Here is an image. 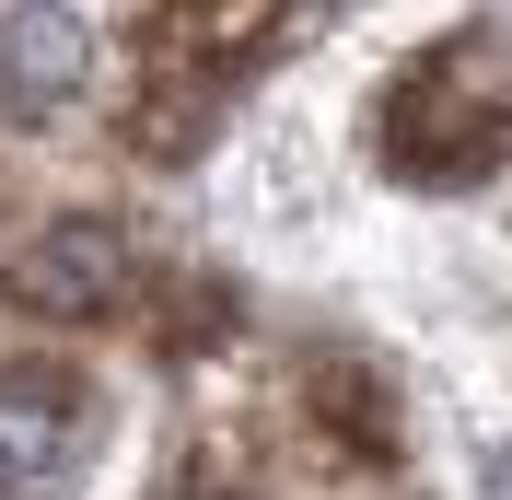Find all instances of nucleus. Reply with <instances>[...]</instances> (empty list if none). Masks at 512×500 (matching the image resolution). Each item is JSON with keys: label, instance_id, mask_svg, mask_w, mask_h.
<instances>
[{"label": "nucleus", "instance_id": "nucleus-1", "mask_svg": "<svg viewBox=\"0 0 512 500\" xmlns=\"http://www.w3.org/2000/svg\"><path fill=\"white\" fill-rule=\"evenodd\" d=\"M443 117V140H419L396 175L408 187H478L489 163H512V47H443V59H419L384 105V128H419Z\"/></svg>", "mask_w": 512, "mask_h": 500}, {"label": "nucleus", "instance_id": "nucleus-2", "mask_svg": "<svg viewBox=\"0 0 512 500\" xmlns=\"http://www.w3.org/2000/svg\"><path fill=\"white\" fill-rule=\"evenodd\" d=\"M128 280H140V256H128V233L105 210H59L35 245H12V268H0V303L35 314V326H94V314L128 303Z\"/></svg>", "mask_w": 512, "mask_h": 500}, {"label": "nucleus", "instance_id": "nucleus-4", "mask_svg": "<svg viewBox=\"0 0 512 500\" xmlns=\"http://www.w3.org/2000/svg\"><path fill=\"white\" fill-rule=\"evenodd\" d=\"M94 70V35L70 0H0V117H47V105L82 94Z\"/></svg>", "mask_w": 512, "mask_h": 500}, {"label": "nucleus", "instance_id": "nucleus-3", "mask_svg": "<svg viewBox=\"0 0 512 500\" xmlns=\"http://www.w3.org/2000/svg\"><path fill=\"white\" fill-rule=\"evenodd\" d=\"M94 442V384L47 373V361H12L0 373V500H35L59 489Z\"/></svg>", "mask_w": 512, "mask_h": 500}]
</instances>
